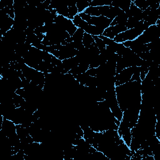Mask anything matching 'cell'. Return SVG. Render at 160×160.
<instances>
[{
  "instance_id": "obj_1",
  "label": "cell",
  "mask_w": 160,
  "mask_h": 160,
  "mask_svg": "<svg viewBox=\"0 0 160 160\" xmlns=\"http://www.w3.org/2000/svg\"><path fill=\"white\" fill-rule=\"evenodd\" d=\"M141 80L129 81L115 86L116 98L120 109L124 111L128 108L140 110L141 106Z\"/></svg>"
},
{
  "instance_id": "obj_2",
  "label": "cell",
  "mask_w": 160,
  "mask_h": 160,
  "mask_svg": "<svg viewBox=\"0 0 160 160\" xmlns=\"http://www.w3.org/2000/svg\"><path fill=\"white\" fill-rule=\"evenodd\" d=\"M148 27L149 26L146 22H143V24L138 27L127 29L125 31L118 34L114 37L113 40L118 43H122L127 41L134 40L147 29Z\"/></svg>"
},
{
  "instance_id": "obj_3",
  "label": "cell",
  "mask_w": 160,
  "mask_h": 160,
  "mask_svg": "<svg viewBox=\"0 0 160 160\" xmlns=\"http://www.w3.org/2000/svg\"><path fill=\"white\" fill-rule=\"evenodd\" d=\"M160 38L159 25H152L148 27L136 39L137 41L142 44H148Z\"/></svg>"
},
{
  "instance_id": "obj_4",
  "label": "cell",
  "mask_w": 160,
  "mask_h": 160,
  "mask_svg": "<svg viewBox=\"0 0 160 160\" xmlns=\"http://www.w3.org/2000/svg\"><path fill=\"white\" fill-rule=\"evenodd\" d=\"M23 58L27 66L35 69L43 61L42 51L32 46Z\"/></svg>"
},
{
  "instance_id": "obj_5",
  "label": "cell",
  "mask_w": 160,
  "mask_h": 160,
  "mask_svg": "<svg viewBox=\"0 0 160 160\" xmlns=\"http://www.w3.org/2000/svg\"><path fill=\"white\" fill-rule=\"evenodd\" d=\"M74 24L78 28H81L86 33H88L92 36H99L102 35L104 30L95 26L91 25L85 21L82 20L79 14H77L74 16V19L72 20Z\"/></svg>"
},
{
  "instance_id": "obj_6",
  "label": "cell",
  "mask_w": 160,
  "mask_h": 160,
  "mask_svg": "<svg viewBox=\"0 0 160 160\" xmlns=\"http://www.w3.org/2000/svg\"><path fill=\"white\" fill-rule=\"evenodd\" d=\"M78 52V51L74 48L69 42L64 46L61 45L59 50H54L51 54L62 61L64 59L76 56Z\"/></svg>"
},
{
  "instance_id": "obj_7",
  "label": "cell",
  "mask_w": 160,
  "mask_h": 160,
  "mask_svg": "<svg viewBox=\"0 0 160 160\" xmlns=\"http://www.w3.org/2000/svg\"><path fill=\"white\" fill-rule=\"evenodd\" d=\"M54 22L59 24L62 28L67 31L71 36L74 34L78 29V28L74 24L72 20L61 15H58L54 19Z\"/></svg>"
},
{
  "instance_id": "obj_8",
  "label": "cell",
  "mask_w": 160,
  "mask_h": 160,
  "mask_svg": "<svg viewBox=\"0 0 160 160\" xmlns=\"http://www.w3.org/2000/svg\"><path fill=\"white\" fill-rule=\"evenodd\" d=\"M136 66H132L122 69L120 72L115 75V86H118L129 82Z\"/></svg>"
},
{
  "instance_id": "obj_9",
  "label": "cell",
  "mask_w": 160,
  "mask_h": 160,
  "mask_svg": "<svg viewBox=\"0 0 160 160\" xmlns=\"http://www.w3.org/2000/svg\"><path fill=\"white\" fill-rule=\"evenodd\" d=\"M0 132L9 138L14 136L17 134L16 124L12 121L3 117V121L1 125Z\"/></svg>"
},
{
  "instance_id": "obj_10",
  "label": "cell",
  "mask_w": 160,
  "mask_h": 160,
  "mask_svg": "<svg viewBox=\"0 0 160 160\" xmlns=\"http://www.w3.org/2000/svg\"><path fill=\"white\" fill-rule=\"evenodd\" d=\"M126 30H127L126 24L109 26L108 28L104 30L102 35L111 39H113L116 36L122 32L125 31Z\"/></svg>"
},
{
  "instance_id": "obj_11",
  "label": "cell",
  "mask_w": 160,
  "mask_h": 160,
  "mask_svg": "<svg viewBox=\"0 0 160 160\" xmlns=\"http://www.w3.org/2000/svg\"><path fill=\"white\" fill-rule=\"evenodd\" d=\"M112 21V19H108L104 16H100L97 17L91 16L89 21L88 23L91 25L95 26L102 30H104L110 26Z\"/></svg>"
},
{
  "instance_id": "obj_12",
  "label": "cell",
  "mask_w": 160,
  "mask_h": 160,
  "mask_svg": "<svg viewBox=\"0 0 160 160\" xmlns=\"http://www.w3.org/2000/svg\"><path fill=\"white\" fill-rule=\"evenodd\" d=\"M109 8V6H96V7L89 6L84 11V12L86 14L90 15L91 16H96V17L100 16H105Z\"/></svg>"
},
{
  "instance_id": "obj_13",
  "label": "cell",
  "mask_w": 160,
  "mask_h": 160,
  "mask_svg": "<svg viewBox=\"0 0 160 160\" xmlns=\"http://www.w3.org/2000/svg\"><path fill=\"white\" fill-rule=\"evenodd\" d=\"M160 18V6L157 9H152L151 8L150 12L144 19V22H146L149 26L155 25L156 21Z\"/></svg>"
},
{
  "instance_id": "obj_14",
  "label": "cell",
  "mask_w": 160,
  "mask_h": 160,
  "mask_svg": "<svg viewBox=\"0 0 160 160\" xmlns=\"http://www.w3.org/2000/svg\"><path fill=\"white\" fill-rule=\"evenodd\" d=\"M142 11L139 9L137 6L134 5V4L131 1V4L129 10L126 12L128 16V18H134L138 21L142 20Z\"/></svg>"
},
{
  "instance_id": "obj_15",
  "label": "cell",
  "mask_w": 160,
  "mask_h": 160,
  "mask_svg": "<svg viewBox=\"0 0 160 160\" xmlns=\"http://www.w3.org/2000/svg\"><path fill=\"white\" fill-rule=\"evenodd\" d=\"M62 66L64 69L68 72L72 68L78 66L79 64V60L77 56H74L72 58H70L68 59H66L62 61Z\"/></svg>"
},
{
  "instance_id": "obj_16",
  "label": "cell",
  "mask_w": 160,
  "mask_h": 160,
  "mask_svg": "<svg viewBox=\"0 0 160 160\" xmlns=\"http://www.w3.org/2000/svg\"><path fill=\"white\" fill-rule=\"evenodd\" d=\"M131 0H115L112 1L111 6L120 8L124 12H126L131 6Z\"/></svg>"
},
{
  "instance_id": "obj_17",
  "label": "cell",
  "mask_w": 160,
  "mask_h": 160,
  "mask_svg": "<svg viewBox=\"0 0 160 160\" xmlns=\"http://www.w3.org/2000/svg\"><path fill=\"white\" fill-rule=\"evenodd\" d=\"M128 16L126 12H122L119 15L117 16L111 22L110 26H115L117 24H126L128 21Z\"/></svg>"
},
{
  "instance_id": "obj_18",
  "label": "cell",
  "mask_w": 160,
  "mask_h": 160,
  "mask_svg": "<svg viewBox=\"0 0 160 160\" xmlns=\"http://www.w3.org/2000/svg\"><path fill=\"white\" fill-rule=\"evenodd\" d=\"M82 42L84 48H89L90 47H91L92 45L95 44V41L92 36L85 32L84 33Z\"/></svg>"
},
{
  "instance_id": "obj_19",
  "label": "cell",
  "mask_w": 160,
  "mask_h": 160,
  "mask_svg": "<svg viewBox=\"0 0 160 160\" xmlns=\"http://www.w3.org/2000/svg\"><path fill=\"white\" fill-rule=\"evenodd\" d=\"M76 2H69L68 3V18L72 20L74 16L79 14L78 8L76 5Z\"/></svg>"
},
{
  "instance_id": "obj_20",
  "label": "cell",
  "mask_w": 160,
  "mask_h": 160,
  "mask_svg": "<svg viewBox=\"0 0 160 160\" xmlns=\"http://www.w3.org/2000/svg\"><path fill=\"white\" fill-rule=\"evenodd\" d=\"M144 21H138L136 19L134 18H129L128 19L127 22H126V27L127 29L134 28L136 27H138L143 24Z\"/></svg>"
},
{
  "instance_id": "obj_21",
  "label": "cell",
  "mask_w": 160,
  "mask_h": 160,
  "mask_svg": "<svg viewBox=\"0 0 160 160\" xmlns=\"http://www.w3.org/2000/svg\"><path fill=\"white\" fill-rule=\"evenodd\" d=\"M112 1L109 0H89V6H111Z\"/></svg>"
},
{
  "instance_id": "obj_22",
  "label": "cell",
  "mask_w": 160,
  "mask_h": 160,
  "mask_svg": "<svg viewBox=\"0 0 160 160\" xmlns=\"http://www.w3.org/2000/svg\"><path fill=\"white\" fill-rule=\"evenodd\" d=\"M131 1L142 11H144L149 7L147 0H131Z\"/></svg>"
},
{
  "instance_id": "obj_23",
  "label": "cell",
  "mask_w": 160,
  "mask_h": 160,
  "mask_svg": "<svg viewBox=\"0 0 160 160\" xmlns=\"http://www.w3.org/2000/svg\"><path fill=\"white\" fill-rule=\"evenodd\" d=\"M89 0H84V1H80L79 2H77L76 5L78 10V12H84V11L89 7Z\"/></svg>"
},
{
  "instance_id": "obj_24",
  "label": "cell",
  "mask_w": 160,
  "mask_h": 160,
  "mask_svg": "<svg viewBox=\"0 0 160 160\" xmlns=\"http://www.w3.org/2000/svg\"><path fill=\"white\" fill-rule=\"evenodd\" d=\"M92 37H93V38L94 39V41H95V42H96V45H97V46H98L100 52L103 51H104L106 49V45L103 42V41L101 39H100L97 36H92Z\"/></svg>"
},
{
  "instance_id": "obj_25",
  "label": "cell",
  "mask_w": 160,
  "mask_h": 160,
  "mask_svg": "<svg viewBox=\"0 0 160 160\" xmlns=\"http://www.w3.org/2000/svg\"><path fill=\"white\" fill-rule=\"evenodd\" d=\"M13 3H11L10 4H9L8 6H6L4 8H3L2 9L4 10V11L5 12V13L6 14H8L10 18L14 19L15 18V14H14V7H13Z\"/></svg>"
},
{
  "instance_id": "obj_26",
  "label": "cell",
  "mask_w": 160,
  "mask_h": 160,
  "mask_svg": "<svg viewBox=\"0 0 160 160\" xmlns=\"http://www.w3.org/2000/svg\"><path fill=\"white\" fill-rule=\"evenodd\" d=\"M139 80H141V79H140V68H139V67L136 66L130 81H139Z\"/></svg>"
},
{
  "instance_id": "obj_27",
  "label": "cell",
  "mask_w": 160,
  "mask_h": 160,
  "mask_svg": "<svg viewBox=\"0 0 160 160\" xmlns=\"http://www.w3.org/2000/svg\"><path fill=\"white\" fill-rule=\"evenodd\" d=\"M52 56L53 55L51 54V53H49L48 52H46L45 51H42V59H43L44 61L51 63Z\"/></svg>"
},
{
  "instance_id": "obj_28",
  "label": "cell",
  "mask_w": 160,
  "mask_h": 160,
  "mask_svg": "<svg viewBox=\"0 0 160 160\" xmlns=\"http://www.w3.org/2000/svg\"><path fill=\"white\" fill-rule=\"evenodd\" d=\"M51 63L53 66H59L62 65V61L60 60L59 59H58V58L55 57L54 56H52Z\"/></svg>"
},
{
  "instance_id": "obj_29",
  "label": "cell",
  "mask_w": 160,
  "mask_h": 160,
  "mask_svg": "<svg viewBox=\"0 0 160 160\" xmlns=\"http://www.w3.org/2000/svg\"><path fill=\"white\" fill-rule=\"evenodd\" d=\"M98 37L103 41V42L105 43V44L106 46H109V45H110L111 44H112L114 42L113 39L108 38H107L106 36H104L102 35H99V36H98Z\"/></svg>"
},
{
  "instance_id": "obj_30",
  "label": "cell",
  "mask_w": 160,
  "mask_h": 160,
  "mask_svg": "<svg viewBox=\"0 0 160 160\" xmlns=\"http://www.w3.org/2000/svg\"><path fill=\"white\" fill-rule=\"evenodd\" d=\"M78 14H79V16L81 17V18L82 20L85 21L87 22H88L89 21V20H90V19H91V16L90 15H89V14H86L84 12H80V13H79Z\"/></svg>"
},
{
  "instance_id": "obj_31",
  "label": "cell",
  "mask_w": 160,
  "mask_h": 160,
  "mask_svg": "<svg viewBox=\"0 0 160 160\" xmlns=\"http://www.w3.org/2000/svg\"><path fill=\"white\" fill-rule=\"evenodd\" d=\"M88 75L92 76V77H96L97 74V68H89L86 72Z\"/></svg>"
}]
</instances>
